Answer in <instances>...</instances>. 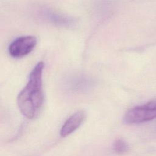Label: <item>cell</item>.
Instances as JSON below:
<instances>
[{
    "label": "cell",
    "instance_id": "cell-1",
    "mask_svg": "<svg viewBox=\"0 0 156 156\" xmlns=\"http://www.w3.org/2000/svg\"><path fill=\"white\" fill-rule=\"evenodd\" d=\"M44 63L38 62L29 76L27 82L17 97V104L21 114L32 119L39 114L44 100L43 91V72Z\"/></svg>",
    "mask_w": 156,
    "mask_h": 156
},
{
    "label": "cell",
    "instance_id": "cell-2",
    "mask_svg": "<svg viewBox=\"0 0 156 156\" xmlns=\"http://www.w3.org/2000/svg\"><path fill=\"white\" fill-rule=\"evenodd\" d=\"M156 118V101L136 106L129 109L124 115V121L128 124H140Z\"/></svg>",
    "mask_w": 156,
    "mask_h": 156
},
{
    "label": "cell",
    "instance_id": "cell-3",
    "mask_svg": "<svg viewBox=\"0 0 156 156\" xmlns=\"http://www.w3.org/2000/svg\"><path fill=\"white\" fill-rule=\"evenodd\" d=\"M37 38L34 36L27 35L14 40L9 46V53L14 58H21L28 55L37 44Z\"/></svg>",
    "mask_w": 156,
    "mask_h": 156
},
{
    "label": "cell",
    "instance_id": "cell-4",
    "mask_svg": "<svg viewBox=\"0 0 156 156\" xmlns=\"http://www.w3.org/2000/svg\"><path fill=\"white\" fill-rule=\"evenodd\" d=\"M85 116V112L83 110H79L71 115L63 124L60 132V136L65 137L76 131L83 123Z\"/></svg>",
    "mask_w": 156,
    "mask_h": 156
},
{
    "label": "cell",
    "instance_id": "cell-5",
    "mask_svg": "<svg viewBox=\"0 0 156 156\" xmlns=\"http://www.w3.org/2000/svg\"><path fill=\"white\" fill-rule=\"evenodd\" d=\"M44 18L51 23L62 26H71L74 23V20L71 17L65 16L49 9H46L42 12Z\"/></svg>",
    "mask_w": 156,
    "mask_h": 156
},
{
    "label": "cell",
    "instance_id": "cell-6",
    "mask_svg": "<svg viewBox=\"0 0 156 156\" xmlns=\"http://www.w3.org/2000/svg\"><path fill=\"white\" fill-rule=\"evenodd\" d=\"M129 146L126 142L121 138L117 139L113 143V150L118 155L125 154L129 151Z\"/></svg>",
    "mask_w": 156,
    "mask_h": 156
}]
</instances>
